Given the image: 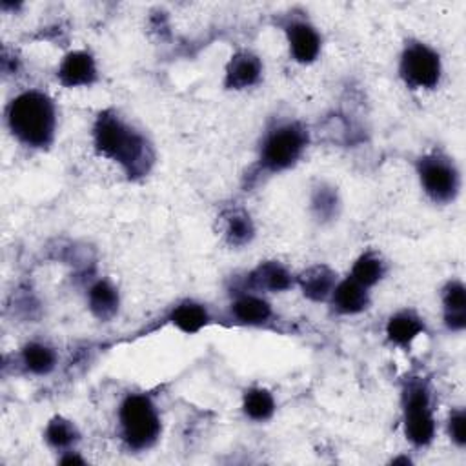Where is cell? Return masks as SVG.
I'll use <instances>...</instances> for the list:
<instances>
[{
    "label": "cell",
    "mask_w": 466,
    "mask_h": 466,
    "mask_svg": "<svg viewBox=\"0 0 466 466\" xmlns=\"http://www.w3.org/2000/svg\"><path fill=\"white\" fill-rule=\"evenodd\" d=\"M95 147L104 157L119 163L129 179L142 177L149 172L155 153L149 142L129 128L115 111H102L93 128Z\"/></svg>",
    "instance_id": "obj_1"
},
{
    "label": "cell",
    "mask_w": 466,
    "mask_h": 466,
    "mask_svg": "<svg viewBox=\"0 0 466 466\" xmlns=\"http://www.w3.org/2000/svg\"><path fill=\"white\" fill-rule=\"evenodd\" d=\"M8 124L23 144L48 147L55 137V106L41 91L21 93L8 108Z\"/></svg>",
    "instance_id": "obj_2"
},
{
    "label": "cell",
    "mask_w": 466,
    "mask_h": 466,
    "mask_svg": "<svg viewBox=\"0 0 466 466\" xmlns=\"http://www.w3.org/2000/svg\"><path fill=\"white\" fill-rule=\"evenodd\" d=\"M119 419L124 441L135 450L149 448L161 435V417L146 395H128L120 404Z\"/></svg>",
    "instance_id": "obj_3"
},
{
    "label": "cell",
    "mask_w": 466,
    "mask_h": 466,
    "mask_svg": "<svg viewBox=\"0 0 466 466\" xmlns=\"http://www.w3.org/2000/svg\"><path fill=\"white\" fill-rule=\"evenodd\" d=\"M308 144L306 129L297 124H282L275 128L264 140L261 151V165L268 172H282L293 166Z\"/></svg>",
    "instance_id": "obj_4"
},
{
    "label": "cell",
    "mask_w": 466,
    "mask_h": 466,
    "mask_svg": "<svg viewBox=\"0 0 466 466\" xmlns=\"http://www.w3.org/2000/svg\"><path fill=\"white\" fill-rule=\"evenodd\" d=\"M419 179L424 192L435 203H450L459 192V174L455 165L444 155L432 153L417 165Z\"/></svg>",
    "instance_id": "obj_5"
},
{
    "label": "cell",
    "mask_w": 466,
    "mask_h": 466,
    "mask_svg": "<svg viewBox=\"0 0 466 466\" xmlns=\"http://www.w3.org/2000/svg\"><path fill=\"white\" fill-rule=\"evenodd\" d=\"M404 430L415 446H426L435 435L430 397L421 383H412L404 392Z\"/></svg>",
    "instance_id": "obj_6"
},
{
    "label": "cell",
    "mask_w": 466,
    "mask_h": 466,
    "mask_svg": "<svg viewBox=\"0 0 466 466\" xmlns=\"http://www.w3.org/2000/svg\"><path fill=\"white\" fill-rule=\"evenodd\" d=\"M399 71L408 86L432 90L441 81V59L426 44L410 43L403 52Z\"/></svg>",
    "instance_id": "obj_7"
},
{
    "label": "cell",
    "mask_w": 466,
    "mask_h": 466,
    "mask_svg": "<svg viewBox=\"0 0 466 466\" xmlns=\"http://www.w3.org/2000/svg\"><path fill=\"white\" fill-rule=\"evenodd\" d=\"M290 52L293 59L300 64H309L319 57L321 52V37L306 23H293L286 28Z\"/></svg>",
    "instance_id": "obj_8"
},
{
    "label": "cell",
    "mask_w": 466,
    "mask_h": 466,
    "mask_svg": "<svg viewBox=\"0 0 466 466\" xmlns=\"http://www.w3.org/2000/svg\"><path fill=\"white\" fill-rule=\"evenodd\" d=\"M59 81L66 88L90 86L97 81V66L90 53L73 52L64 57L59 68Z\"/></svg>",
    "instance_id": "obj_9"
},
{
    "label": "cell",
    "mask_w": 466,
    "mask_h": 466,
    "mask_svg": "<svg viewBox=\"0 0 466 466\" xmlns=\"http://www.w3.org/2000/svg\"><path fill=\"white\" fill-rule=\"evenodd\" d=\"M262 73V64L257 55L250 52H239L232 57L226 68V88L230 90H244L259 82Z\"/></svg>",
    "instance_id": "obj_10"
},
{
    "label": "cell",
    "mask_w": 466,
    "mask_h": 466,
    "mask_svg": "<svg viewBox=\"0 0 466 466\" xmlns=\"http://www.w3.org/2000/svg\"><path fill=\"white\" fill-rule=\"evenodd\" d=\"M336 282H338L336 271L325 264L308 268L299 277V284H300L304 297H308L309 300H316V302L328 299L336 288Z\"/></svg>",
    "instance_id": "obj_11"
},
{
    "label": "cell",
    "mask_w": 466,
    "mask_h": 466,
    "mask_svg": "<svg viewBox=\"0 0 466 466\" xmlns=\"http://www.w3.org/2000/svg\"><path fill=\"white\" fill-rule=\"evenodd\" d=\"M334 306L339 314L345 316H354V314H361L368 308L370 304V297L368 291L363 284H359L357 281H354L352 277L339 282L334 291Z\"/></svg>",
    "instance_id": "obj_12"
},
{
    "label": "cell",
    "mask_w": 466,
    "mask_h": 466,
    "mask_svg": "<svg viewBox=\"0 0 466 466\" xmlns=\"http://www.w3.org/2000/svg\"><path fill=\"white\" fill-rule=\"evenodd\" d=\"M293 284L290 271L279 262H262L248 275V286L264 291H286Z\"/></svg>",
    "instance_id": "obj_13"
},
{
    "label": "cell",
    "mask_w": 466,
    "mask_h": 466,
    "mask_svg": "<svg viewBox=\"0 0 466 466\" xmlns=\"http://www.w3.org/2000/svg\"><path fill=\"white\" fill-rule=\"evenodd\" d=\"M444 323L450 330L461 332L466 327V290L462 282L453 281L444 288Z\"/></svg>",
    "instance_id": "obj_14"
},
{
    "label": "cell",
    "mask_w": 466,
    "mask_h": 466,
    "mask_svg": "<svg viewBox=\"0 0 466 466\" xmlns=\"http://www.w3.org/2000/svg\"><path fill=\"white\" fill-rule=\"evenodd\" d=\"M90 309L100 321H109L119 312V291L108 281H97L90 288Z\"/></svg>",
    "instance_id": "obj_15"
},
{
    "label": "cell",
    "mask_w": 466,
    "mask_h": 466,
    "mask_svg": "<svg viewBox=\"0 0 466 466\" xmlns=\"http://www.w3.org/2000/svg\"><path fill=\"white\" fill-rule=\"evenodd\" d=\"M170 321L185 334H197L210 323V316L203 304L185 300L179 306H176Z\"/></svg>",
    "instance_id": "obj_16"
},
{
    "label": "cell",
    "mask_w": 466,
    "mask_h": 466,
    "mask_svg": "<svg viewBox=\"0 0 466 466\" xmlns=\"http://www.w3.org/2000/svg\"><path fill=\"white\" fill-rule=\"evenodd\" d=\"M232 312L239 323L257 327L271 318V306L261 297L243 295L233 302Z\"/></svg>",
    "instance_id": "obj_17"
},
{
    "label": "cell",
    "mask_w": 466,
    "mask_h": 466,
    "mask_svg": "<svg viewBox=\"0 0 466 466\" xmlns=\"http://www.w3.org/2000/svg\"><path fill=\"white\" fill-rule=\"evenodd\" d=\"M423 332H424V325L417 316L410 312H401L394 316L386 325V336L397 347H408Z\"/></svg>",
    "instance_id": "obj_18"
},
{
    "label": "cell",
    "mask_w": 466,
    "mask_h": 466,
    "mask_svg": "<svg viewBox=\"0 0 466 466\" xmlns=\"http://www.w3.org/2000/svg\"><path fill=\"white\" fill-rule=\"evenodd\" d=\"M23 363L35 376L50 374L57 365L55 352L43 343H30L23 350Z\"/></svg>",
    "instance_id": "obj_19"
},
{
    "label": "cell",
    "mask_w": 466,
    "mask_h": 466,
    "mask_svg": "<svg viewBox=\"0 0 466 466\" xmlns=\"http://www.w3.org/2000/svg\"><path fill=\"white\" fill-rule=\"evenodd\" d=\"M383 275H385V262L381 261V257H377L372 252L363 253L356 261L354 270H352V279L357 281L359 284H363L365 288L377 284Z\"/></svg>",
    "instance_id": "obj_20"
},
{
    "label": "cell",
    "mask_w": 466,
    "mask_h": 466,
    "mask_svg": "<svg viewBox=\"0 0 466 466\" xmlns=\"http://www.w3.org/2000/svg\"><path fill=\"white\" fill-rule=\"evenodd\" d=\"M275 412L273 395L264 388H252L244 395V414L253 421H266Z\"/></svg>",
    "instance_id": "obj_21"
},
{
    "label": "cell",
    "mask_w": 466,
    "mask_h": 466,
    "mask_svg": "<svg viewBox=\"0 0 466 466\" xmlns=\"http://www.w3.org/2000/svg\"><path fill=\"white\" fill-rule=\"evenodd\" d=\"M255 228L248 214L244 212H232L226 219V239L233 246H244L253 239Z\"/></svg>",
    "instance_id": "obj_22"
},
{
    "label": "cell",
    "mask_w": 466,
    "mask_h": 466,
    "mask_svg": "<svg viewBox=\"0 0 466 466\" xmlns=\"http://www.w3.org/2000/svg\"><path fill=\"white\" fill-rule=\"evenodd\" d=\"M46 441L57 450H66L79 441V432L71 421L64 417H55L46 428Z\"/></svg>",
    "instance_id": "obj_23"
},
{
    "label": "cell",
    "mask_w": 466,
    "mask_h": 466,
    "mask_svg": "<svg viewBox=\"0 0 466 466\" xmlns=\"http://www.w3.org/2000/svg\"><path fill=\"white\" fill-rule=\"evenodd\" d=\"M338 206H339L338 192L332 186L321 185L319 188H316V192L312 195V210L318 215V219H321V221L334 219Z\"/></svg>",
    "instance_id": "obj_24"
},
{
    "label": "cell",
    "mask_w": 466,
    "mask_h": 466,
    "mask_svg": "<svg viewBox=\"0 0 466 466\" xmlns=\"http://www.w3.org/2000/svg\"><path fill=\"white\" fill-rule=\"evenodd\" d=\"M450 435L455 441V444L464 446L466 444V415L462 410H457L452 417H450Z\"/></svg>",
    "instance_id": "obj_25"
},
{
    "label": "cell",
    "mask_w": 466,
    "mask_h": 466,
    "mask_svg": "<svg viewBox=\"0 0 466 466\" xmlns=\"http://www.w3.org/2000/svg\"><path fill=\"white\" fill-rule=\"evenodd\" d=\"M61 462L62 464H86V461L73 452H66V455L61 459Z\"/></svg>",
    "instance_id": "obj_26"
}]
</instances>
